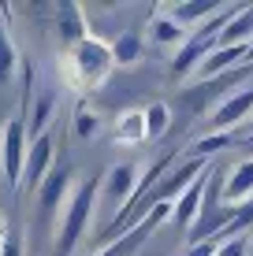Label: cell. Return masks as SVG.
I'll return each instance as SVG.
<instances>
[{
	"label": "cell",
	"instance_id": "6da1fadb",
	"mask_svg": "<svg viewBox=\"0 0 253 256\" xmlns=\"http://www.w3.org/2000/svg\"><path fill=\"white\" fill-rule=\"evenodd\" d=\"M101 186H104V174H90L86 182L75 186V197L67 204V216L60 223V234L52 242V256H75V249L82 245V238L90 234V223L101 208Z\"/></svg>",
	"mask_w": 253,
	"mask_h": 256
},
{
	"label": "cell",
	"instance_id": "7a4b0ae2",
	"mask_svg": "<svg viewBox=\"0 0 253 256\" xmlns=\"http://www.w3.org/2000/svg\"><path fill=\"white\" fill-rule=\"evenodd\" d=\"M238 12H242V4H223V8H220V15H212V19H208L205 26H197V30L190 34L186 45L175 52V64H171V78H175V82H182V78H190V74H197V67H201L205 60L212 56L216 48H220V34H223V26H227Z\"/></svg>",
	"mask_w": 253,
	"mask_h": 256
},
{
	"label": "cell",
	"instance_id": "3957f363",
	"mask_svg": "<svg viewBox=\"0 0 253 256\" xmlns=\"http://www.w3.org/2000/svg\"><path fill=\"white\" fill-rule=\"evenodd\" d=\"M71 186H75L71 167H56V171L41 182V190H38V230L45 238L52 230L60 234V223H64L67 204H71Z\"/></svg>",
	"mask_w": 253,
	"mask_h": 256
},
{
	"label": "cell",
	"instance_id": "277c9868",
	"mask_svg": "<svg viewBox=\"0 0 253 256\" xmlns=\"http://www.w3.org/2000/svg\"><path fill=\"white\" fill-rule=\"evenodd\" d=\"M116 67V56H112V45L101 38H86L82 45L71 48V78L86 90H97L104 78Z\"/></svg>",
	"mask_w": 253,
	"mask_h": 256
},
{
	"label": "cell",
	"instance_id": "5b68a950",
	"mask_svg": "<svg viewBox=\"0 0 253 256\" xmlns=\"http://www.w3.org/2000/svg\"><path fill=\"white\" fill-rule=\"evenodd\" d=\"M26 156H30V130H26L23 116H15V119L4 122V148H0V174H4V182H8L12 193L23 190Z\"/></svg>",
	"mask_w": 253,
	"mask_h": 256
},
{
	"label": "cell",
	"instance_id": "8992f818",
	"mask_svg": "<svg viewBox=\"0 0 253 256\" xmlns=\"http://www.w3.org/2000/svg\"><path fill=\"white\" fill-rule=\"evenodd\" d=\"M138 186H142V171H138V164H116L112 171H104L101 204L104 208H116V216H119V212L134 200ZM116 216H112V219H116ZM112 219H108V223H112Z\"/></svg>",
	"mask_w": 253,
	"mask_h": 256
},
{
	"label": "cell",
	"instance_id": "52a82bcc",
	"mask_svg": "<svg viewBox=\"0 0 253 256\" xmlns=\"http://www.w3.org/2000/svg\"><path fill=\"white\" fill-rule=\"evenodd\" d=\"M246 119H253V86L238 90V93H227L212 108V134H234V126Z\"/></svg>",
	"mask_w": 253,
	"mask_h": 256
},
{
	"label": "cell",
	"instance_id": "ba28073f",
	"mask_svg": "<svg viewBox=\"0 0 253 256\" xmlns=\"http://www.w3.org/2000/svg\"><path fill=\"white\" fill-rule=\"evenodd\" d=\"M52 145H56V134H41V138H34L30 141V156H26V174H23V186L26 190H34L38 193L41 190V182L49 178V164H52Z\"/></svg>",
	"mask_w": 253,
	"mask_h": 256
},
{
	"label": "cell",
	"instance_id": "9c48e42d",
	"mask_svg": "<svg viewBox=\"0 0 253 256\" xmlns=\"http://www.w3.org/2000/svg\"><path fill=\"white\" fill-rule=\"evenodd\" d=\"M246 64H249V48L246 45H220L201 67H197V78H201V82H212V78H223V74H231V70H238Z\"/></svg>",
	"mask_w": 253,
	"mask_h": 256
},
{
	"label": "cell",
	"instance_id": "30bf717a",
	"mask_svg": "<svg viewBox=\"0 0 253 256\" xmlns=\"http://www.w3.org/2000/svg\"><path fill=\"white\" fill-rule=\"evenodd\" d=\"M253 200V156H246V160H238L227 171V182H223V204L227 208H246Z\"/></svg>",
	"mask_w": 253,
	"mask_h": 256
},
{
	"label": "cell",
	"instance_id": "8fae6325",
	"mask_svg": "<svg viewBox=\"0 0 253 256\" xmlns=\"http://www.w3.org/2000/svg\"><path fill=\"white\" fill-rule=\"evenodd\" d=\"M208 174H212V167H208L201 178H197L194 186H190V190L175 200V219H171V223H175V230H179V234H190V230H194V223H197V216H201L205 190H208Z\"/></svg>",
	"mask_w": 253,
	"mask_h": 256
},
{
	"label": "cell",
	"instance_id": "7c38bea8",
	"mask_svg": "<svg viewBox=\"0 0 253 256\" xmlns=\"http://www.w3.org/2000/svg\"><path fill=\"white\" fill-rule=\"evenodd\" d=\"M149 41L156 48H182L186 45V26H182L179 19H171L168 8H156V19L149 22Z\"/></svg>",
	"mask_w": 253,
	"mask_h": 256
},
{
	"label": "cell",
	"instance_id": "4fadbf2b",
	"mask_svg": "<svg viewBox=\"0 0 253 256\" xmlns=\"http://www.w3.org/2000/svg\"><path fill=\"white\" fill-rule=\"evenodd\" d=\"M56 104H60V93H56V86H45V90L38 93V100H34V108H30V119H26L30 141H34V138H41V134H49V130H52V116H56Z\"/></svg>",
	"mask_w": 253,
	"mask_h": 256
},
{
	"label": "cell",
	"instance_id": "5bb4252c",
	"mask_svg": "<svg viewBox=\"0 0 253 256\" xmlns=\"http://www.w3.org/2000/svg\"><path fill=\"white\" fill-rule=\"evenodd\" d=\"M56 15H60V22H56V34H60V41L64 45H82L90 34H86V15H82V8L78 4H60L56 8Z\"/></svg>",
	"mask_w": 253,
	"mask_h": 256
},
{
	"label": "cell",
	"instance_id": "9a60e30c",
	"mask_svg": "<svg viewBox=\"0 0 253 256\" xmlns=\"http://www.w3.org/2000/svg\"><path fill=\"white\" fill-rule=\"evenodd\" d=\"M112 141L116 145H142V141H149V134H145V112H123L116 119V126H112Z\"/></svg>",
	"mask_w": 253,
	"mask_h": 256
},
{
	"label": "cell",
	"instance_id": "2e32d148",
	"mask_svg": "<svg viewBox=\"0 0 253 256\" xmlns=\"http://www.w3.org/2000/svg\"><path fill=\"white\" fill-rule=\"evenodd\" d=\"M220 45H253V4L249 8H242L234 19L223 26V34H220Z\"/></svg>",
	"mask_w": 253,
	"mask_h": 256
},
{
	"label": "cell",
	"instance_id": "e0dca14e",
	"mask_svg": "<svg viewBox=\"0 0 253 256\" xmlns=\"http://www.w3.org/2000/svg\"><path fill=\"white\" fill-rule=\"evenodd\" d=\"M168 15H171V19H179L190 30V26H205L212 15H220V4H171Z\"/></svg>",
	"mask_w": 253,
	"mask_h": 256
},
{
	"label": "cell",
	"instance_id": "ac0fdd59",
	"mask_svg": "<svg viewBox=\"0 0 253 256\" xmlns=\"http://www.w3.org/2000/svg\"><path fill=\"white\" fill-rule=\"evenodd\" d=\"M71 130H75V138H78V141H90V138H97V130H101V116L90 108V104H75Z\"/></svg>",
	"mask_w": 253,
	"mask_h": 256
},
{
	"label": "cell",
	"instance_id": "d6986e66",
	"mask_svg": "<svg viewBox=\"0 0 253 256\" xmlns=\"http://www.w3.org/2000/svg\"><path fill=\"white\" fill-rule=\"evenodd\" d=\"M168 126H171V108L168 104H149L145 108V134H149V141H160L164 134H168Z\"/></svg>",
	"mask_w": 253,
	"mask_h": 256
},
{
	"label": "cell",
	"instance_id": "ffe728a7",
	"mask_svg": "<svg viewBox=\"0 0 253 256\" xmlns=\"http://www.w3.org/2000/svg\"><path fill=\"white\" fill-rule=\"evenodd\" d=\"M112 56H116V64H119V67L138 64V56H142V34H138V30L123 34V38H119L116 45H112Z\"/></svg>",
	"mask_w": 253,
	"mask_h": 256
},
{
	"label": "cell",
	"instance_id": "44dd1931",
	"mask_svg": "<svg viewBox=\"0 0 253 256\" xmlns=\"http://www.w3.org/2000/svg\"><path fill=\"white\" fill-rule=\"evenodd\" d=\"M227 145H234V134H205L197 145H190V160H205L208 164V156L223 152Z\"/></svg>",
	"mask_w": 253,
	"mask_h": 256
},
{
	"label": "cell",
	"instance_id": "7402d4cb",
	"mask_svg": "<svg viewBox=\"0 0 253 256\" xmlns=\"http://www.w3.org/2000/svg\"><path fill=\"white\" fill-rule=\"evenodd\" d=\"M15 67H19V52H15L12 38H8V30L0 26V86H8V82H12Z\"/></svg>",
	"mask_w": 253,
	"mask_h": 256
},
{
	"label": "cell",
	"instance_id": "603a6c76",
	"mask_svg": "<svg viewBox=\"0 0 253 256\" xmlns=\"http://www.w3.org/2000/svg\"><path fill=\"white\" fill-rule=\"evenodd\" d=\"M249 245H253V234L223 238V245H220V252H216V256H249Z\"/></svg>",
	"mask_w": 253,
	"mask_h": 256
},
{
	"label": "cell",
	"instance_id": "cb8c5ba5",
	"mask_svg": "<svg viewBox=\"0 0 253 256\" xmlns=\"http://www.w3.org/2000/svg\"><path fill=\"white\" fill-rule=\"evenodd\" d=\"M220 245H223V238H208V242H201V245H190L186 256H216Z\"/></svg>",
	"mask_w": 253,
	"mask_h": 256
},
{
	"label": "cell",
	"instance_id": "d4e9b609",
	"mask_svg": "<svg viewBox=\"0 0 253 256\" xmlns=\"http://www.w3.org/2000/svg\"><path fill=\"white\" fill-rule=\"evenodd\" d=\"M4 256H23V238H19V234H8V242H4Z\"/></svg>",
	"mask_w": 253,
	"mask_h": 256
},
{
	"label": "cell",
	"instance_id": "484cf974",
	"mask_svg": "<svg viewBox=\"0 0 253 256\" xmlns=\"http://www.w3.org/2000/svg\"><path fill=\"white\" fill-rule=\"evenodd\" d=\"M246 152L253 156V130H249V138H246Z\"/></svg>",
	"mask_w": 253,
	"mask_h": 256
},
{
	"label": "cell",
	"instance_id": "4316f807",
	"mask_svg": "<svg viewBox=\"0 0 253 256\" xmlns=\"http://www.w3.org/2000/svg\"><path fill=\"white\" fill-rule=\"evenodd\" d=\"M249 64H253V45H249Z\"/></svg>",
	"mask_w": 253,
	"mask_h": 256
},
{
	"label": "cell",
	"instance_id": "83f0119b",
	"mask_svg": "<svg viewBox=\"0 0 253 256\" xmlns=\"http://www.w3.org/2000/svg\"><path fill=\"white\" fill-rule=\"evenodd\" d=\"M249 130H253V119H249Z\"/></svg>",
	"mask_w": 253,
	"mask_h": 256
},
{
	"label": "cell",
	"instance_id": "f1b7e54d",
	"mask_svg": "<svg viewBox=\"0 0 253 256\" xmlns=\"http://www.w3.org/2000/svg\"><path fill=\"white\" fill-rule=\"evenodd\" d=\"M249 256H253V245H249Z\"/></svg>",
	"mask_w": 253,
	"mask_h": 256
}]
</instances>
